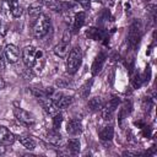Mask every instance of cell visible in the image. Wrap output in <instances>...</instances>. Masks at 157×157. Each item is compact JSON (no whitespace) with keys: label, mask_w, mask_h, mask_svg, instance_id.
<instances>
[{"label":"cell","mask_w":157,"mask_h":157,"mask_svg":"<svg viewBox=\"0 0 157 157\" xmlns=\"http://www.w3.org/2000/svg\"><path fill=\"white\" fill-rule=\"evenodd\" d=\"M15 135L6 128V126H2L0 125V144L4 145V146H9V145H12L13 141H15Z\"/></svg>","instance_id":"9c48e42d"},{"label":"cell","mask_w":157,"mask_h":157,"mask_svg":"<svg viewBox=\"0 0 157 157\" xmlns=\"http://www.w3.org/2000/svg\"><path fill=\"white\" fill-rule=\"evenodd\" d=\"M78 5H81L83 9H87L90 6V0H75Z\"/></svg>","instance_id":"4316f807"},{"label":"cell","mask_w":157,"mask_h":157,"mask_svg":"<svg viewBox=\"0 0 157 157\" xmlns=\"http://www.w3.org/2000/svg\"><path fill=\"white\" fill-rule=\"evenodd\" d=\"M104 60H105V55H104L103 53H99V54L97 55V58L94 59L93 65H92V72H93V75H96V74H98V72L101 71V69L103 67Z\"/></svg>","instance_id":"2e32d148"},{"label":"cell","mask_w":157,"mask_h":157,"mask_svg":"<svg viewBox=\"0 0 157 157\" xmlns=\"http://www.w3.org/2000/svg\"><path fill=\"white\" fill-rule=\"evenodd\" d=\"M50 28V20L47 15L40 13L37 18L33 20L32 23V34L37 39H42L43 37L47 36L48 31Z\"/></svg>","instance_id":"6da1fadb"},{"label":"cell","mask_w":157,"mask_h":157,"mask_svg":"<svg viewBox=\"0 0 157 157\" xmlns=\"http://www.w3.org/2000/svg\"><path fill=\"white\" fill-rule=\"evenodd\" d=\"M140 37H141V31H140V26L135 22L130 26V31H129V42L132 47H135L139 40H140Z\"/></svg>","instance_id":"30bf717a"},{"label":"cell","mask_w":157,"mask_h":157,"mask_svg":"<svg viewBox=\"0 0 157 157\" xmlns=\"http://www.w3.org/2000/svg\"><path fill=\"white\" fill-rule=\"evenodd\" d=\"M42 13V4L40 2H33L28 7V15L34 20Z\"/></svg>","instance_id":"d6986e66"},{"label":"cell","mask_w":157,"mask_h":157,"mask_svg":"<svg viewBox=\"0 0 157 157\" xmlns=\"http://www.w3.org/2000/svg\"><path fill=\"white\" fill-rule=\"evenodd\" d=\"M45 65V53L42 49H37V54H36V59L33 63V66L31 67L36 74H40L44 69Z\"/></svg>","instance_id":"52a82bcc"},{"label":"cell","mask_w":157,"mask_h":157,"mask_svg":"<svg viewBox=\"0 0 157 157\" xmlns=\"http://www.w3.org/2000/svg\"><path fill=\"white\" fill-rule=\"evenodd\" d=\"M103 105H104V103H103V101H102L99 97H93V98H91V99L88 101V103H87V108H88V110H91V112L102 110Z\"/></svg>","instance_id":"9a60e30c"},{"label":"cell","mask_w":157,"mask_h":157,"mask_svg":"<svg viewBox=\"0 0 157 157\" xmlns=\"http://www.w3.org/2000/svg\"><path fill=\"white\" fill-rule=\"evenodd\" d=\"M91 85H92V81L90 80V81L85 82V83L81 86V88L78 90V93H80V96H81L82 98H87V97H88V94H90V88H91Z\"/></svg>","instance_id":"7402d4cb"},{"label":"cell","mask_w":157,"mask_h":157,"mask_svg":"<svg viewBox=\"0 0 157 157\" xmlns=\"http://www.w3.org/2000/svg\"><path fill=\"white\" fill-rule=\"evenodd\" d=\"M66 147H67V151L71 153V155H76L80 151V140L78 139H70L67 142H66Z\"/></svg>","instance_id":"e0dca14e"},{"label":"cell","mask_w":157,"mask_h":157,"mask_svg":"<svg viewBox=\"0 0 157 157\" xmlns=\"http://www.w3.org/2000/svg\"><path fill=\"white\" fill-rule=\"evenodd\" d=\"M86 34H87V37H90V38H92L94 40H98V39L102 38V32L99 29H97V28H93V27L88 28V31L86 32Z\"/></svg>","instance_id":"cb8c5ba5"},{"label":"cell","mask_w":157,"mask_h":157,"mask_svg":"<svg viewBox=\"0 0 157 157\" xmlns=\"http://www.w3.org/2000/svg\"><path fill=\"white\" fill-rule=\"evenodd\" d=\"M81 63H82V53L78 47H75L66 55V71L71 75L75 74L80 67Z\"/></svg>","instance_id":"7a4b0ae2"},{"label":"cell","mask_w":157,"mask_h":157,"mask_svg":"<svg viewBox=\"0 0 157 157\" xmlns=\"http://www.w3.org/2000/svg\"><path fill=\"white\" fill-rule=\"evenodd\" d=\"M4 86H5V82H4V80L0 77V90H1V88H4Z\"/></svg>","instance_id":"f546056e"},{"label":"cell","mask_w":157,"mask_h":157,"mask_svg":"<svg viewBox=\"0 0 157 157\" xmlns=\"http://www.w3.org/2000/svg\"><path fill=\"white\" fill-rule=\"evenodd\" d=\"M5 152H6V147H5L4 145L0 144V155H4Z\"/></svg>","instance_id":"f1b7e54d"},{"label":"cell","mask_w":157,"mask_h":157,"mask_svg":"<svg viewBox=\"0 0 157 157\" xmlns=\"http://www.w3.org/2000/svg\"><path fill=\"white\" fill-rule=\"evenodd\" d=\"M66 132L71 136H78L82 132V124L77 119H70L66 123Z\"/></svg>","instance_id":"ba28073f"},{"label":"cell","mask_w":157,"mask_h":157,"mask_svg":"<svg viewBox=\"0 0 157 157\" xmlns=\"http://www.w3.org/2000/svg\"><path fill=\"white\" fill-rule=\"evenodd\" d=\"M47 140H48L52 145L58 146V147H61V146L64 145V141H63L61 136L59 135L58 130H53V131L48 132V135H47Z\"/></svg>","instance_id":"5bb4252c"},{"label":"cell","mask_w":157,"mask_h":157,"mask_svg":"<svg viewBox=\"0 0 157 157\" xmlns=\"http://www.w3.org/2000/svg\"><path fill=\"white\" fill-rule=\"evenodd\" d=\"M5 1H6V2H7V4H10V2H11V1H12V0H5Z\"/></svg>","instance_id":"4dcf8cb0"},{"label":"cell","mask_w":157,"mask_h":157,"mask_svg":"<svg viewBox=\"0 0 157 157\" xmlns=\"http://www.w3.org/2000/svg\"><path fill=\"white\" fill-rule=\"evenodd\" d=\"M54 53L59 56V58H66V55L69 54V42L61 40L59 42L55 47H54Z\"/></svg>","instance_id":"7c38bea8"},{"label":"cell","mask_w":157,"mask_h":157,"mask_svg":"<svg viewBox=\"0 0 157 157\" xmlns=\"http://www.w3.org/2000/svg\"><path fill=\"white\" fill-rule=\"evenodd\" d=\"M71 102H72V97L65 96V94L63 93V96L60 97V99L56 102V107H58L59 109H65V108H67V107L71 104Z\"/></svg>","instance_id":"44dd1931"},{"label":"cell","mask_w":157,"mask_h":157,"mask_svg":"<svg viewBox=\"0 0 157 157\" xmlns=\"http://www.w3.org/2000/svg\"><path fill=\"white\" fill-rule=\"evenodd\" d=\"M4 58H5V54H4V52L0 48V70H2L5 67V60H4Z\"/></svg>","instance_id":"484cf974"},{"label":"cell","mask_w":157,"mask_h":157,"mask_svg":"<svg viewBox=\"0 0 157 157\" xmlns=\"http://www.w3.org/2000/svg\"><path fill=\"white\" fill-rule=\"evenodd\" d=\"M4 54H5V59L10 64H15L20 59V50L13 44H7L4 49Z\"/></svg>","instance_id":"8992f818"},{"label":"cell","mask_w":157,"mask_h":157,"mask_svg":"<svg viewBox=\"0 0 157 157\" xmlns=\"http://www.w3.org/2000/svg\"><path fill=\"white\" fill-rule=\"evenodd\" d=\"M85 18H86V15L83 11H80V12H76L74 16H72V20H71V27L74 29V32H77L85 23Z\"/></svg>","instance_id":"8fae6325"},{"label":"cell","mask_w":157,"mask_h":157,"mask_svg":"<svg viewBox=\"0 0 157 157\" xmlns=\"http://www.w3.org/2000/svg\"><path fill=\"white\" fill-rule=\"evenodd\" d=\"M98 136L101 137V140L103 141H110L114 136V130L112 125H105L103 126L99 131H98Z\"/></svg>","instance_id":"4fadbf2b"},{"label":"cell","mask_w":157,"mask_h":157,"mask_svg":"<svg viewBox=\"0 0 157 157\" xmlns=\"http://www.w3.org/2000/svg\"><path fill=\"white\" fill-rule=\"evenodd\" d=\"M9 5H10V12L15 18H17L22 15V6L20 5L18 0H12Z\"/></svg>","instance_id":"ac0fdd59"},{"label":"cell","mask_w":157,"mask_h":157,"mask_svg":"<svg viewBox=\"0 0 157 157\" xmlns=\"http://www.w3.org/2000/svg\"><path fill=\"white\" fill-rule=\"evenodd\" d=\"M61 123H63V114L56 112L53 117V128H54V130H58L60 128Z\"/></svg>","instance_id":"d4e9b609"},{"label":"cell","mask_w":157,"mask_h":157,"mask_svg":"<svg viewBox=\"0 0 157 157\" xmlns=\"http://www.w3.org/2000/svg\"><path fill=\"white\" fill-rule=\"evenodd\" d=\"M17 139H18L20 144H21L25 148H27V150H34V147H36V141H34L32 137H29V136H18Z\"/></svg>","instance_id":"ffe728a7"},{"label":"cell","mask_w":157,"mask_h":157,"mask_svg":"<svg viewBox=\"0 0 157 157\" xmlns=\"http://www.w3.org/2000/svg\"><path fill=\"white\" fill-rule=\"evenodd\" d=\"M119 102H120V99H119L118 97H113V98H110V99L108 101L107 104L103 105V108H102V113H103V118H104V120H110V119L113 118V114H114L115 109L118 108Z\"/></svg>","instance_id":"277c9868"},{"label":"cell","mask_w":157,"mask_h":157,"mask_svg":"<svg viewBox=\"0 0 157 157\" xmlns=\"http://www.w3.org/2000/svg\"><path fill=\"white\" fill-rule=\"evenodd\" d=\"M13 114H15V118H16L20 123H22L23 125L31 126V125H33V124L36 123L34 115H33L32 113L25 110V109L21 108V107H15V108H13Z\"/></svg>","instance_id":"3957f363"},{"label":"cell","mask_w":157,"mask_h":157,"mask_svg":"<svg viewBox=\"0 0 157 157\" xmlns=\"http://www.w3.org/2000/svg\"><path fill=\"white\" fill-rule=\"evenodd\" d=\"M6 25L2 22V21H0V36H4L5 33H6Z\"/></svg>","instance_id":"83f0119b"},{"label":"cell","mask_w":157,"mask_h":157,"mask_svg":"<svg viewBox=\"0 0 157 157\" xmlns=\"http://www.w3.org/2000/svg\"><path fill=\"white\" fill-rule=\"evenodd\" d=\"M45 6H48L49 9L60 12V1L58 0H40Z\"/></svg>","instance_id":"603a6c76"},{"label":"cell","mask_w":157,"mask_h":157,"mask_svg":"<svg viewBox=\"0 0 157 157\" xmlns=\"http://www.w3.org/2000/svg\"><path fill=\"white\" fill-rule=\"evenodd\" d=\"M36 54H37V48H34L33 45H27L22 49V60H23V63L27 67L33 66Z\"/></svg>","instance_id":"5b68a950"}]
</instances>
